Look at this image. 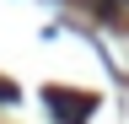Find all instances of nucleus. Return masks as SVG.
Segmentation results:
<instances>
[{
    "label": "nucleus",
    "instance_id": "f03ea898",
    "mask_svg": "<svg viewBox=\"0 0 129 124\" xmlns=\"http://www.w3.org/2000/svg\"><path fill=\"white\" fill-rule=\"evenodd\" d=\"M0 103H16V86H0Z\"/></svg>",
    "mask_w": 129,
    "mask_h": 124
},
{
    "label": "nucleus",
    "instance_id": "f257e3e1",
    "mask_svg": "<svg viewBox=\"0 0 129 124\" xmlns=\"http://www.w3.org/2000/svg\"><path fill=\"white\" fill-rule=\"evenodd\" d=\"M48 108L64 119V124H86V113H91V97H75V92H64V86H48Z\"/></svg>",
    "mask_w": 129,
    "mask_h": 124
}]
</instances>
